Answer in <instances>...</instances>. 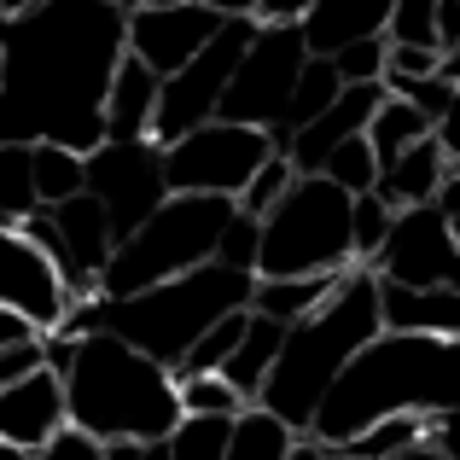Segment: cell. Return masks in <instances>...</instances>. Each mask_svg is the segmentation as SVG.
Masks as SVG:
<instances>
[{
  "mask_svg": "<svg viewBox=\"0 0 460 460\" xmlns=\"http://www.w3.org/2000/svg\"><path fill=\"white\" fill-rule=\"evenodd\" d=\"M123 53L128 0H47L0 18V146L93 152Z\"/></svg>",
  "mask_w": 460,
  "mask_h": 460,
  "instance_id": "1",
  "label": "cell"
},
{
  "mask_svg": "<svg viewBox=\"0 0 460 460\" xmlns=\"http://www.w3.org/2000/svg\"><path fill=\"white\" fill-rule=\"evenodd\" d=\"M449 408H460V338L373 332L349 356V367L332 379V391L321 396L304 438L344 449L373 420H391V414L438 420Z\"/></svg>",
  "mask_w": 460,
  "mask_h": 460,
  "instance_id": "2",
  "label": "cell"
},
{
  "mask_svg": "<svg viewBox=\"0 0 460 460\" xmlns=\"http://www.w3.org/2000/svg\"><path fill=\"white\" fill-rule=\"evenodd\" d=\"M47 367H58L65 379V414L82 438L111 443V438H140L157 443L175 431L181 420V396H175V373L164 361L140 356L128 338L117 332H82V338H41Z\"/></svg>",
  "mask_w": 460,
  "mask_h": 460,
  "instance_id": "3",
  "label": "cell"
},
{
  "mask_svg": "<svg viewBox=\"0 0 460 460\" xmlns=\"http://www.w3.org/2000/svg\"><path fill=\"white\" fill-rule=\"evenodd\" d=\"M373 332H385L379 321V274L373 269H344L338 292L326 297L314 314L286 326L280 356H274L269 379L257 391V408H269L274 420H286L292 431H309L321 396L332 391V379L349 367L361 344Z\"/></svg>",
  "mask_w": 460,
  "mask_h": 460,
  "instance_id": "4",
  "label": "cell"
},
{
  "mask_svg": "<svg viewBox=\"0 0 460 460\" xmlns=\"http://www.w3.org/2000/svg\"><path fill=\"white\" fill-rule=\"evenodd\" d=\"M251 286L257 274L227 269V262H199V269L175 274V280H157L146 292L128 297H100V326L140 349V356L164 361L169 373L187 361V349L199 344L204 326H216L222 314L251 309ZM93 326V332H100Z\"/></svg>",
  "mask_w": 460,
  "mask_h": 460,
  "instance_id": "5",
  "label": "cell"
},
{
  "mask_svg": "<svg viewBox=\"0 0 460 460\" xmlns=\"http://www.w3.org/2000/svg\"><path fill=\"white\" fill-rule=\"evenodd\" d=\"M234 199H204V192H169L164 204L135 227L128 239H117L111 262L100 274V297H128L146 292L157 280L216 262V239H222Z\"/></svg>",
  "mask_w": 460,
  "mask_h": 460,
  "instance_id": "6",
  "label": "cell"
},
{
  "mask_svg": "<svg viewBox=\"0 0 460 460\" xmlns=\"http://www.w3.org/2000/svg\"><path fill=\"white\" fill-rule=\"evenodd\" d=\"M349 199L356 192L332 187L326 175H297L286 187V199L262 216V251H257L262 280L356 269V257H349Z\"/></svg>",
  "mask_w": 460,
  "mask_h": 460,
  "instance_id": "7",
  "label": "cell"
},
{
  "mask_svg": "<svg viewBox=\"0 0 460 460\" xmlns=\"http://www.w3.org/2000/svg\"><path fill=\"white\" fill-rule=\"evenodd\" d=\"M304 65H309V47H304L297 23H257V35L239 53L234 82H227L216 117L222 123H251V128H280Z\"/></svg>",
  "mask_w": 460,
  "mask_h": 460,
  "instance_id": "8",
  "label": "cell"
},
{
  "mask_svg": "<svg viewBox=\"0 0 460 460\" xmlns=\"http://www.w3.org/2000/svg\"><path fill=\"white\" fill-rule=\"evenodd\" d=\"M251 35H257V18H222V30H216L175 76H164V88H157V117H152L157 146H175L181 135L216 123V105H222L227 82H234V65L251 47Z\"/></svg>",
  "mask_w": 460,
  "mask_h": 460,
  "instance_id": "9",
  "label": "cell"
},
{
  "mask_svg": "<svg viewBox=\"0 0 460 460\" xmlns=\"http://www.w3.org/2000/svg\"><path fill=\"white\" fill-rule=\"evenodd\" d=\"M274 152L269 128L251 123H204L192 135H181L175 146H164V181L169 192H204V199H239L245 181L262 169V157Z\"/></svg>",
  "mask_w": 460,
  "mask_h": 460,
  "instance_id": "10",
  "label": "cell"
},
{
  "mask_svg": "<svg viewBox=\"0 0 460 460\" xmlns=\"http://www.w3.org/2000/svg\"><path fill=\"white\" fill-rule=\"evenodd\" d=\"M88 192L105 204L111 234L128 239L157 204L169 199L164 146H157V140H100V146L88 152Z\"/></svg>",
  "mask_w": 460,
  "mask_h": 460,
  "instance_id": "11",
  "label": "cell"
},
{
  "mask_svg": "<svg viewBox=\"0 0 460 460\" xmlns=\"http://www.w3.org/2000/svg\"><path fill=\"white\" fill-rule=\"evenodd\" d=\"M367 269L379 280H396V286H449V292H460V251H455V234H449V216L438 204L396 210L391 234L373 251Z\"/></svg>",
  "mask_w": 460,
  "mask_h": 460,
  "instance_id": "12",
  "label": "cell"
},
{
  "mask_svg": "<svg viewBox=\"0 0 460 460\" xmlns=\"http://www.w3.org/2000/svg\"><path fill=\"white\" fill-rule=\"evenodd\" d=\"M216 30L222 12L199 0H128V53L157 76H175Z\"/></svg>",
  "mask_w": 460,
  "mask_h": 460,
  "instance_id": "13",
  "label": "cell"
},
{
  "mask_svg": "<svg viewBox=\"0 0 460 460\" xmlns=\"http://www.w3.org/2000/svg\"><path fill=\"white\" fill-rule=\"evenodd\" d=\"M0 309H18L23 321H35L41 338L70 309V286L58 280L47 251L23 234V222H0Z\"/></svg>",
  "mask_w": 460,
  "mask_h": 460,
  "instance_id": "14",
  "label": "cell"
},
{
  "mask_svg": "<svg viewBox=\"0 0 460 460\" xmlns=\"http://www.w3.org/2000/svg\"><path fill=\"white\" fill-rule=\"evenodd\" d=\"M47 222H53V239L65 245V257H58V280L70 286V297H93V292H100L105 262H111V251H117V234H111L105 204L93 199V192H76V199L53 204Z\"/></svg>",
  "mask_w": 460,
  "mask_h": 460,
  "instance_id": "15",
  "label": "cell"
},
{
  "mask_svg": "<svg viewBox=\"0 0 460 460\" xmlns=\"http://www.w3.org/2000/svg\"><path fill=\"white\" fill-rule=\"evenodd\" d=\"M65 426H70V414H65V379H58V367L41 361V367H30L23 379H12L0 391V443L41 455Z\"/></svg>",
  "mask_w": 460,
  "mask_h": 460,
  "instance_id": "16",
  "label": "cell"
},
{
  "mask_svg": "<svg viewBox=\"0 0 460 460\" xmlns=\"http://www.w3.org/2000/svg\"><path fill=\"white\" fill-rule=\"evenodd\" d=\"M385 93H391L385 82H349V88L338 93L314 123L297 128V135L286 140V157H292L297 175H321L326 152L344 146V140H356V135H367V123H373V111L385 105Z\"/></svg>",
  "mask_w": 460,
  "mask_h": 460,
  "instance_id": "17",
  "label": "cell"
},
{
  "mask_svg": "<svg viewBox=\"0 0 460 460\" xmlns=\"http://www.w3.org/2000/svg\"><path fill=\"white\" fill-rule=\"evenodd\" d=\"M379 321H385V332L460 338V292H449V286H396V280H379Z\"/></svg>",
  "mask_w": 460,
  "mask_h": 460,
  "instance_id": "18",
  "label": "cell"
},
{
  "mask_svg": "<svg viewBox=\"0 0 460 460\" xmlns=\"http://www.w3.org/2000/svg\"><path fill=\"white\" fill-rule=\"evenodd\" d=\"M391 23V0H314L304 12V47L314 58H332L349 41H373Z\"/></svg>",
  "mask_w": 460,
  "mask_h": 460,
  "instance_id": "19",
  "label": "cell"
},
{
  "mask_svg": "<svg viewBox=\"0 0 460 460\" xmlns=\"http://www.w3.org/2000/svg\"><path fill=\"white\" fill-rule=\"evenodd\" d=\"M157 88L164 76L146 70L135 53H123L105 93V140H152V117H157Z\"/></svg>",
  "mask_w": 460,
  "mask_h": 460,
  "instance_id": "20",
  "label": "cell"
},
{
  "mask_svg": "<svg viewBox=\"0 0 460 460\" xmlns=\"http://www.w3.org/2000/svg\"><path fill=\"white\" fill-rule=\"evenodd\" d=\"M443 175H449V157H443L438 135H426V140H414L408 152H396L391 164L379 169L373 192H379L391 210H414V204H431V199H438Z\"/></svg>",
  "mask_w": 460,
  "mask_h": 460,
  "instance_id": "21",
  "label": "cell"
},
{
  "mask_svg": "<svg viewBox=\"0 0 460 460\" xmlns=\"http://www.w3.org/2000/svg\"><path fill=\"white\" fill-rule=\"evenodd\" d=\"M338 280H344V269H338V274H286V280H262V274H257V286H251V309L269 314V321H280V326H292V321H304V314L321 309L326 297L338 292Z\"/></svg>",
  "mask_w": 460,
  "mask_h": 460,
  "instance_id": "22",
  "label": "cell"
},
{
  "mask_svg": "<svg viewBox=\"0 0 460 460\" xmlns=\"http://www.w3.org/2000/svg\"><path fill=\"white\" fill-rule=\"evenodd\" d=\"M280 338H286V326H280V321H269V314H257V309H251L245 338H239V344H234V356L222 361V379L234 385V391L245 396V402H257L262 379H269L274 356H280Z\"/></svg>",
  "mask_w": 460,
  "mask_h": 460,
  "instance_id": "23",
  "label": "cell"
},
{
  "mask_svg": "<svg viewBox=\"0 0 460 460\" xmlns=\"http://www.w3.org/2000/svg\"><path fill=\"white\" fill-rule=\"evenodd\" d=\"M297 443V431L286 420H274L269 408H239L234 414V431H227V460H286Z\"/></svg>",
  "mask_w": 460,
  "mask_h": 460,
  "instance_id": "24",
  "label": "cell"
},
{
  "mask_svg": "<svg viewBox=\"0 0 460 460\" xmlns=\"http://www.w3.org/2000/svg\"><path fill=\"white\" fill-rule=\"evenodd\" d=\"M426 135H431V117L414 111L408 100H396V93H385V105L373 111V123H367V146H373V157H379V169L391 164L396 152H408L414 140H426Z\"/></svg>",
  "mask_w": 460,
  "mask_h": 460,
  "instance_id": "25",
  "label": "cell"
},
{
  "mask_svg": "<svg viewBox=\"0 0 460 460\" xmlns=\"http://www.w3.org/2000/svg\"><path fill=\"white\" fill-rule=\"evenodd\" d=\"M35 164V192H41V210L88 192V152H70V146H30Z\"/></svg>",
  "mask_w": 460,
  "mask_h": 460,
  "instance_id": "26",
  "label": "cell"
},
{
  "mask_svg": "<svg viewBox=\"0 0 460 460\" xmlns=\"http://www.w3.org/2000/svg\"><path fill=\"white\" fill-rule=\"evenodd\" d=\"M344 93V82H338V70H332V58H314L309 53V65H304V76H297V88H292V105H286V135H297L304 123H314V117L326 111V105Z\"/></svg>",
  "mask_w": 460,
  "mask_h": 460,
  "instance_id": "27",
  "label": "cell"
},
{
  "mask_svg": "<svg viewBox=\"0 0 460 460\" xmlns=\"http://www.w3.org/2000/svg\"><path fill=\"white\" fill-rule=\"evenodd\" d=\"M41 210L30 146H0V222H30Z\"/></svg>",
  "mask_w": 460,
  "mask_h": 460,
  "instance_id": "28",
  "label": "cell"
},
{
  "mask_svg": "<svg viewBox=\"0 0 460 460\" xmlns=\"http://www.w3.org/2000/svg\"><path fill=\"white\" fill-rule=\"evenodd\" d=\"M227 431L234 420L222 414H181L175 431H169V460H227Z\"/></svg>",
  "mask_w": 460,
  "mask_h": 460,
  "instance_id": "29",
  "label": "cell"
},
{
  "mask_svg": "<svg viewBox=\"0 0 460 460\" xmlns=\"http://www.w3.org/2000/svg\"><path fill=\"white\" fill-rule=\"evenodd\" d=\"M426 426L431 420H420V414H391V420H373V426L361 431V438H349L344 449L356 460H391V455L414 449V443H426Z\"/></svg>",
  "mask_w": 460,
  "mask_h": 460,
  "instance_id": "30",
  "label": "cell"
},
{
  "mask_svg": "<svg viewBox=\"0 0 460 460\" xmlns=\"http://www.w3.org/2000/svg\"><path fill=\"white\" fill-rule=\"evenodd\" d=\"M175 396H181V414H222V420H234L239 408H251L222 373H175Z\"/></svg>",
  "mask_w": 460,
  "mask_h": 460,
  "instance_id": "31",
  "label": "cell"
},
{
  "mask_svg": "<svg viewBox=\"0 0 460 460\" xmlns=\"http://www.w3.org/2000/svg\"><path fill=\"white\" fill-rule=\"evenodd\" d=\"M391 204L379 199V192H356L349 199V257H356V269H367L373 251L385 245V234H391Z\"/></svg>",
  "mask_w": 460,
  "mask_h": 460,
  "instance_id": "32",
  "label": "cell"
},
{
  "mask_svg": "<svg viewBox=\"0 0 460 460\" xmlns=\"http://www.w3.org/2000/svg\"><path fill=\"white\" fill-rule=\"evenodd\" d=\"M245 321H251V309H234V314H222L216 326H204L199 344L187 349V361H181L175 373H222V361L234 356V344L245 338Z\"/></svg>",
  "mask_w": 460,
  "mask_h": 460,
  "instance_id": "33",
  "label": "cell"
},
{
  "mask_svg": "<svg viewBox=\"0 0 460 460\" xmlns=\"http://www.w3.org/2000/svg\"><path fill=\"white\" fill-rule=\"evenodd\" d=\"M321 175L332 181V187H344V192H373V181H379V157H373L367 135H356V140H344V146L326 152Z\"/></svg>",
  "mask_w": 460,
  "mask_h": 460,
  "instance_id": "34",
  "label": "cell"
},
{
  "mask_svg": "<svg viewBox=\"0 0 460 460\" xmlns=\"http://www.w3.org/2000/svg\"><path fill=\"white\" fill-rule=\"evenodd\" d=\"M292 181H297L292 157H286V152H269V157H262V169H257V175L245 181V192H239L234 204H239L245 216H269L274 204L286 199V187H292Z\"/></svg>",
  "mask_w": 460,
  "mask_h": 460,
  "instance_id": "35",
  "label": "cell"
},
{
  "mask_svg": "<svg viewBox=\"0 0 460 460\" xmlns=\"http://www.w3.org/2000/svg\"><path fill=\"white\" fill-rule=\"evenodd\" d=\"M391 47H438V0H391Z\"/></svg>",
  "mask_w": 460,
  "mask_h": 460,
  "instance_id": "36",
  "label": "cell"
},
{
  "mask_svg": "<svg viewBox=\"0 0 460 460\" xmlns=\"http://www.w3.org/2000/svg\"><path fill=\"white\" fill-rule=\"evenodd\" d=\"M257 251H262V216H245V210L234 204V216H227V227H222V239H216V262L257 274Z\"/></svg>",
  "mask_w": 460,
  "mask_h": 460,
  "instance_id": "37",
  "label": "cell"
},
{
  "mask_svg": "<svg viewBox=\"0 0 460 460\" xmlns=\"http://www.w3.org/2000/svg\"><path fill=\"white\" fill-rule=\"evenodd\" d=\"M385 58H391V41L385 35H373V41H349V47H338L332 53V70H338V82H385Z\"/></svg>",
  "mask_w": 460,
  "mask_h": 460,
  "instance_id": "38",
  "label": "cell"
},
{
  "mask_svg": "<svg viewBox=\"0 0 460 460\" xmlns=\"http://www.w3.org/2000/svg\"><path fill=\"white\" fill-rule=\"evenodd\" d=\"M443 53L438 47H391V58H385V88H396V82H420V76H438Z\"/></svg>",
  "mask_w": 460,
  "mask_h": 460,
  "instance_id": "39",
  "label": "cell"
},
{
  "mask_svg": "<svg viewBox=\"0 0 460 460\" xmlns=\"http://www.w3.org/2000/svg\"><path fill=\"white\" fill-rule=\"evenodd\" d=\"M396 100H408L414 111H426L431 117V128H438V117L449 111V100H455V82H443V76H420V82H396Z\"/></svg>",
  "mask_w": 460,
  "mask_h": 460,
  "instance_id": "40",
  "label": "cell"
},
{
  "mask_svg": "<svg viewBox=\"0 0 460 460\" xmlns=\"http://www.w3.org/2000/svg\"><path fill=\"white\" fill-rule=\"evenodd\" d=\"M35 460H105V449H100L93 438H82L76 426H65V431H58V438L47 443V449L35 455Z\"/></svg>",
  "mask_w": 460,
  "mask_h": 460,
  "instance_id": "41",
  "label": "cell"
},
{
  "mask_svg": "<svg viewBox=\"0 0 460 460\" xmlns=\"http://www.w3.org/2000/svg\"><path fill=\"white\" fill-rule=\"evenodd\" d=\"M41 361H47L41 338H30V344H12V349H0V391H6L12 379H23L30 367H41Z\"/></svg>",
  "mask_w": 460,
  "mask_h": 460,
  "instance_id": "42",
  "label": "cell"
},
{
  "mask_svg": "<svg viewBox=\"0 0 460 460\" xmlns=\"http://www.w3.org/2000/svg\"><path fill=\"white\" fill-rule=\"evenodd\" d=\"M431 135H438L443 157H449V164H460V82H455V100H449V111L438 117V128H431Z\"/></svg>",
  "mask_w": 460,
  "mask_h": 460,
  "instance_id": "43",
  "label": "cell"
},
{
  "mask_svg": "<svg viewBox=\"0 0 460 460\" xmlns=\"http://www.w3.org/2000/svg\"><path fill=\"white\" fill-rule=\"evenodd\" d=\"M309 6H314V0H257L251 18H257V23H304Z\"/></svg>",
  "mask_w": 460,
  "mask_h": 460,
  "instance_id": "44",
  "label": "cell"
},
{
  "mask_svg": "<svg viewBox=\"0 0 460 460\" xmlns=\"http://www.w3.org/2000/svg\"><path fill=\"white\" fill-rule=\"evenodd\" d=\"M426 438L438 443V449L449 455V460H460V408H449V414H438V420H431V426H426Z\"/></svg>",
  "mask_w": 460,
  "mask_h": 460,
  "instance_id": "45",
  "label": "cell"
},
{
  "mask_svg": "<svg viewBox=\"0 0 460 460\" xmlns=\"http://www.w3.org/2000/svg\"><path fill=\"white\" fill-rule=\"evenodd\" d=\"M30 338H41V326H35V321H23L18 309H0V349L30 344Z\"/></svg>",
  "mask_w": 460,
  "mask_h": 460,
  "instance_id": "46",
  "label": "cell"
},
{
  "mask_svg": "<svg viewBox=\"0 0 460 460\" xmlns=\"http://www.w3.org/2000/svg\"><path fill=\"white\" fill-rule=\"evenodd\" d=\"M460 47V0H438V53Z\"/></svg>",
  "mask_w": 460,
  "mask_h": 460,
  "instance_id": "47",
  "label": "cell"
},
{
  "mask_svg": "<svg viewBox=\"0 0 460 460\" xmlns=\"http://www.w3.org/2000/svg\"><path fill=\"white\" fill-rule=\"evenodd\" d=\"M438 204L443 216H449V222H460V164H449V175H443V187H438Z\"/></svg>",
  "mask_w": 460,
  "mask_h": 460,
  "instance_id": "48",
  "label": "cell"
},
{
  "mask_svg": "<svg viewBox=\"0 0 460 460\" xmlns=\"http://www.w3.org/2000/svg\"><path fill=\"white\" fill-rule=\"evenodd\" d=\"M100 449H105V460H140L146 443H140V438H111V443H100Z\"/></svg>",
  "mask_w": 460,
  "mask_h": 460,
  "instance_id": "49",
  "label": "cell"
},
{
  "mask_svg": "<svg viewBox=\"0 0 460 460\" xmlns=\"http://www.w3.org/2000/svg\"><path fill=\"white\" fill-rule=\"evenodd\" d=\"M286 460H332V449H326V443H314V438H304V431H297V443H292V455Z\"/></svg>",
  "mask_w": 460,
  "mask_h": 460,
  "instance_id": "50",
  "label": "cell"
},
{
  "mask_svg": "<svg viewBox=\"0 0 460 460\" xmlns=\"http://www.w3.org/2000/svg\"><path fill=\"white\" fill-rule=\"evenodd\" d=\"M199 6H216L222 18H251V6H257V0H199Z\"/></svg>",
  "mask_w": 460,
  "mask_h": 460,
  "instance_id": "51",
  "label": "cell"
},
{
  "mask_svg": "<svg viewBox=\"0 0 460 460\" xmlns=\"http://www.w3.org/2000/svg\"><path fill=\"white\" fill-rule=\"evenodd\" d=\"M391 460H449V455H443L438 443L426 438V443H414V449H402V455H391Z\"/></svg>",
  "mask_w": 460,
  "mask_h": 460,
  "instance_id": "52",
  "label": "cell"
},
{
  "mask_svg": "<svg viewBox=\"0 0 460 460\" xmlns=\"http://www.w3.org/2000/svg\"><path fill=\"white\" fill-rule=\"evenodd\" d=\"M438 76H443V82H460V47H449V53H443Z\"/></svg>",
  "mask_w": 460,
  "mask_h": 460,
  "instance_id": "53",
  "label": "cell"
},
{
  "mask_svg": "<svg viewBox=\"0 0 460 460\" xmlns=\"http://www.w3.org/2000/svg\"><path fill=\"white\" fill-rule=\"evenodd\" d=\"M35 6H47V0H0V18H18V12H35Z\"/></svg>",
  "mask_w": 460,
  "mask_h": 460,
  "instance_id": "54",
  "label": "cell"
},
{
  "mask_svg": "<svg viewBox=\"0 0 460 460\" xmlns=\"http://www.w3.org/2000/svg\"><path fill=\"white\" fill-rule=\"evenodd\" d=\"M140 460H169V443H164V438L146 443V455H140Z\"/></svg>",
  "mask_w": 460,
  "mask_h": 460,
  "instance_id": "55",
  "label": "cell"
},
{
  "mask_svg": "<svg viewBox=\"0 0 460 460\" xmlns=\"http://www.w3.org/2000/svg\"><path fill=\"white\" fill-rule=\"evenodd\" d=\"M0 460H35L30 449H12V443H0Z\"/></svg>",
  "mask_w": 460,
  "mask_h": 460,
  "instance_id": "56",
  "label": "cell"
},
{
  "mask_svg": "<svg viewBox=\"0 0 460 460\" xmlns=\"http://www.w3.org/2000/svg\"><path fill=\"white\" fill-rule=\"evenodd\" d=\"M449 234H455V251H460V222H449Z\"/></svg>",
  "mask_w": 460,
  "mask_h": 460,
  "instance_id": "57",
  "label": "cell"
},
{
  "mask_svg": "<svg viewBox=\"0 0 460 460\" xmlns=\"http://www.w3.org/2000/svg\"><path fill=\"white\" fill-rule=\"evenodd\" d=\"M332 460H356V455H349V449H332Z\"/></svg>",
  "mask_w": 460,
  "mask_h": 460,
  "instance_id": "58",
  "label": "cell"
},
{
  "mask_svg": "<svg viewBox=\"0 0 460 460\" xmlns=\"http://www.w3.org/2000/svg\"><path fill=\"white\" fill-rule=\"evenodd\" d=\"M0 70H6V65H0Z\"/></svg>",
  "mask_w": 460,
  "mask_h": 460,
  "instance_id": "59",
  "label": "cell"
}]
</instances>
